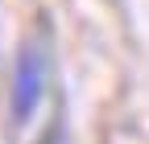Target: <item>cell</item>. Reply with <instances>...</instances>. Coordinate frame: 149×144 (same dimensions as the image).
Masks as SVG:
<instances>
[{"label": "cell", "mask_w": 149, "mask_h": 144, "mask_svg": "<svg viewBox=\"0 0 149 144\" xmlns=\"http://www.w3.org/2000/svg\"><path fill=\"white\" fill-rule=\"evenodd\" d=\"M42 95H46V53L42 45H25L13 70V119L29 123Z\"/></svg>", "instance_id": "cell-1"}, {"label": "cell", "mask_w": 149, "mask_h": 144, "mask_svg": "<svg viewBox=\"0 0 149 144\" xmlns=\"http://www.w3.org/2000/svg\"><path fill=\"white\" fill-rule=\"evenodd\" d=\"M46 144H58V140H46Z\"/></svg>", "instance_id": "cell-2"}]
</instances>
